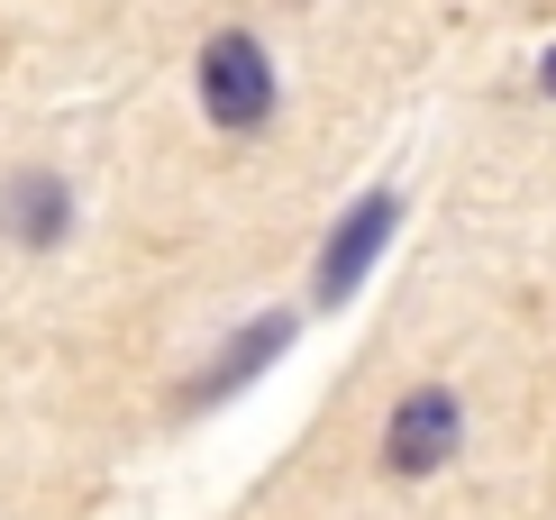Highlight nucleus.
Returning <instances> with one entry per match:
<instances>
[{
  "instance_id": "nucleus-1",
  "label": "nucleus",
  "mask_w": 556,
  "mask_h": 520,
  "mask_svg": "<svg viewBox=\"0 0 556 520\" xmlns=\"http://www.w3.org/2000/svg\"><path fill=\"white\" fill-rule=\"evenodd\" d=\"M192 91H201V120H211L219 137H256L274 110H283V74H274V55H265L256 28H219V37H201Z\"/></svg>"
},
{
  "instance_id": "nucleus-2",
  "label": "nucleus",
  "mask_w": 556,
  "mask_h": 520,
  "mask_svg": "<svg viewBox=\"0 0 556 520\" xmlns=\"http://www.w3.org/2000/svg\"><path fill=\"white\" fill-rule=\"evenodd\" d=\"M392 228H402V193H365L346 220L329 228V247H319V265H311V293H319V311H338L346 293H356L365 274H375V256L392 247Z\"/></svg>"
},
{
  "instance_id": "nucleus-3",
  "label": "nucleus",
  "mask_w": 556,
  "mask_h": 520,
  "mask_svg": "<svg viewBox=\"0 0 556 520\" xmlns=\"http://www.w3.org/2000/svg\"><path fill=\"white\" fill-rule=\"evenodd\" d=\"M456 438H466V401L447 384H420V393L392 401V420H383V466L392 475H438L456 457Z\"/></svg>"
},
{
  "instance_id": "nucleus-4",
  "label": "nucleus",
  "mask_w": 556,
  "mask_h": 520,
  "mask_svg": "<svg viewBox=\"0 0 556 520\" xmlns=\"http://www.w3.org/2000/svg\"><path fill=\"white\" fill-rule=\"evenodd\" d=\"M0 228H10L28 256L64 247L83 228V193L55 174V164H28V174H0Z\"/></svg>"
},
{
  "instance_id": "nucleus-5",
  "label": "nucleus",
  "mask_w": 556,
  "mask_h": 520,
  "mask_svg": "<svg viewBox=\"0 0 556 520\" xmlns=\"http://www.w3.org/2000/svg\"><path fill=\"white\" fill-rule=\"evenodd\" d=\"M283 338H292V311H274V320H256V329H238V338H228V357H219L211 374H192V384H182V411H211V401H228L238 384H256V374L283 357Z\"/></svg>"
},
{
  "instance_id": "nucleus-6",
  "label": "nucleus",
  "mask_w": 556,
  "mask_h": 520,
  "mask_svg": "<svg viewBox=\"0 0 556 520\" xmlns=\"http://www.w3.org/2000/svg\"><path fill=\"white\" fill-rule=\"evenodd\" d=\"M539 83H547V101H556V46H547V55H539Z\"/></svg>"
}]
</instances>
